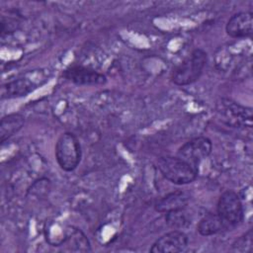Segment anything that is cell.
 <instances>
[{"mask_svg": "<svg viewBox=\"0 0 253 253\" xmlns=\"http://www.w3.org/2000/svg\"><path fill=\"white\" fill-rule=\"evenodd\" d=\"M232 251L252 252V229H249L232 243Z\"/></svg>", "mask_w": 253, "mask_h": 253, "instance_id": "2e32d148", "label": "cell"}, {"mask_svg": "<svg viewBox=\"0 0 253 253\" xmlns=\"http://www.w3.org/2000/svg\"><path fill=\"white\" fill-rule=\"evenodd\" d=\"M188 202L189 196L185 192L174 191L158 200L154 205V209L158 212L167 213L173 211L185 209V207L188 205Z\"/></svg>", "mask_w": 253, "mask_h": 253, "instance_id": "8fae6325", "label": "cell"}, {"mask_svg": "<svg viewBox=\"0 0 253 253\" xmlns=\"http://www.w3.org/2000/svg\"><path fill=\"white\" fill-rule=\"evenodd\" d=\"M197 230L203 236H211L225 230V227L216 212H209L200 219Z\"/></svg>", "mask_w": 253, "mask_h": 253, "instance_id": "4fadbf2b", "label": "cell"}, {"mask_svg": "<svg viewBox=\"0 0 253 253\" xmlns=\"http://www.w3.org/2000/svg\"><path fill=\"white\" fill-rule=\"evenodd\" d=\"M216 213L220 217L225 230L238 225L244 216L239 196L233 191L223 192L217 201Z\"/></svg>", "mask_w": 253, "mask_h": 253, "instance_id": "8992f818", "label": "cell"}, {"mask_svg": "<svg viewBox=\"0 0 253 253\" xmlns=\"http://www.w3.org/2000/svg\"><path fill=\"white\" fill-rule=\"evenodd\" d=\"M208 62V54L202 48L194 49L180 64H178L171 75V80L178 86L190 85L201 77Z\"/></svg>", "mask_w": 253, "mask_h": 253, "instance_id": "7a4b0ae2", "label": "cell"}, {"mask_svg": "<svg viewBox=\"0 0 253 253\" xmlns=\"http://www.w3.org/2000/svg\"><path fill=\"white\" fill-rule=\"evenodd\" d=\"M212 150V144L210 138L198 136L185 142L177 151V156L198 167L200 162L207 158Z\"/></svg>", "mask_w": 253, "mask_h": 253, "instance_id": "52a82bcc", "label": "cell"}, {"mask_svg": "<svg viewBox=\"0 0 253 253\" xmlns=\"http://www.w3.org/2000/svg\"><path fill=\"white\" fill-rule=\"evenodd\" d=\"M25 124V118L21 114H10L2 118L0 123V141L4 142L18 132Z\"/></svg>", "mask_w": 253, "mask_h": 253, "instance_id": "7c38bea8", "label": "cell"}, {"mask_svg": "<svg viewBox=\"0 0 253 253\" xmlns=\"http://www.w3.org/2000/svg\"><path fill=\"white\" fill-rule=\"evenodd\" d=\"M63 76L77 85H101L107 81L106 76L102 73L82 65L69 66L63 71Z\"/></svg>", "mask_w": 253, "mask_h": 253, "instance_id": "9c48e42d", "label": "cell"}, {"mask_svg": "<svg viewBox=\"0 0 253 253\" xmlns=\"http://www.w3.org/2000/svg\"><path fill=\"white\" fill-rule=\"evenodd\" d=\"M188 236L179 229H173L161 235L150 247L152 253H178L188 246Z\"/></svg>", "mask_w": 253, "mask_h": 253, "instance_id": "ba28073f", "label": "cell"}, {"mask_svg": "<svg viewBox=\"0 0 253 253\" xmlns=\"http://www.w3.org/2000/svg\"><path fill=\"white\" fill-rule=\"evenodd\" d=\"M54 153L59 167L66 172H70L76 169L80 163L81 144L75 134L64 132L56 141Z\"/></svg>", "mask_w": 253, "mask_h": 253, "instance_id": "3957f363", "label": "cell"}, {"mask_svg": "<svg viewBox=\"0 0 253 253\" xmlns=\"http://www.w3.org/2000/svg\"><path fill=\"white\" fill-rule=\"evenodd\" d=\"M218 118L233 127H252V109L230 99L222 98L215 104Z\"/></svg>", "mask_w": 253, "mask_h": 253, "instance_id": "277c9868", "label": "cell"}, {"mask_svg": "<svg viewBox=\"0 0 253 253\" xmlns=\"http://www.w3.org/2000/svg\"><path fill=\"white\" fill-rule=\"evenodd\" d=\"M47 80L45 73L42 70H32L24 75L7 82L1 88V97L18 98L23 97L37 89Z\"/></svg>", "mask_w": 253, "mask_h": 253, "instance_id": "5b68a950", "label": "cell"}, {"mask_svg": "<svg viewBox=\"0 0 253 253\" xmlns=\"http://www.w3.org/2000/svg\"><path fill=\"white\" fill-rule=\"evenodd\" d=\"M226 34L234 39L249 38L253 33V17L251 12H239L232 15L225 26Z\"/></svg>", "mask_w": 253, "mask_h": 253, "instance_id": "30bf717a", "label": "cell"}, {"mask_svg": "<svg viewBox=\"0 0 253 253\" xmlns=\"http://www.w3.org/2000/svg\"><path fill=\"white\" fill-rule=\"evenodd\" d=\"M161 175L176 185H186L194 182L198 177V167L178 156H163L156 162Z\"/></svg>", "mask_w": 253, "mask_h": 253, "instance_id": "6da1fadb", "label": "cell"}, {"mask_svg": "<svg viewBox=\"0 0 253 253\" xmlns=\"http://www.w3.org/2000/svg\"><path fill=\"white\" fill-rule=\"evenodd\" d=\"M63 245H67L71 251H90V243L85 234L77 228H69L62 240Z\"/></svg>", "mask_w": 253, "mask_h": 253, "instance_id": "5bb4252c", "label": "cell"}, {"mask_svg": "<svg viewBox=\"0 0 253 253\" xmlns=\"http://www.w3.org/2000/svg\"><path fill=\"white\" fill-rule=\"evenodd\" d=\"M164 214H165V223L167 224V226L173 229H182L184 227H187L191 223L190 218L188 217L184 209L173 211Z\"/></svg>", "mask_w": 253, "mask_h": 253, "instance_id": "9a60e30c", "label": "cell"}]
</instances>
